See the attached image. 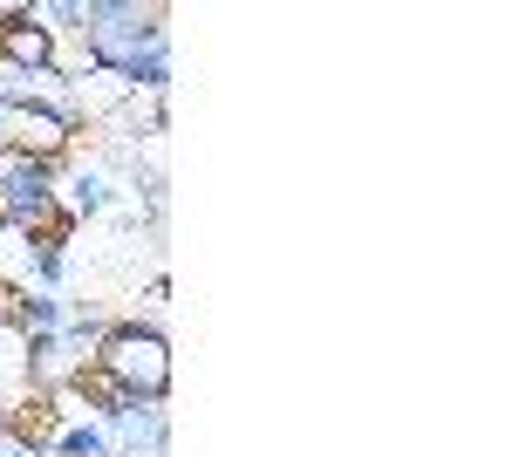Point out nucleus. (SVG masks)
<instances>
[{
  "label": "nucleus",
  "instance_id": "nucleus-3",
  "mask_svg": "<svg viewBox=\"0 0 512 457\" xmlns=\"http://www.w3.org/2000/svg\"><path fill=\"white\" fill-rule=\"evenodd\" d=\"M69 151H76V123L62 110H48V103H0V157L62 171Z\"/></svg>",
  "mask_w": 512,
  "mask_h": 457
},
{
  "label": "nucleus",
  "instance_id": "nucleus-5",
  "mask_svg": "<svg viewBox=\"0 0 512 457\" xmlns=\"http://www.w3.org/2000/svg\"><path fill=\"white\" fill-rule=\"evenodd\" d=\"M0 457H41V444L21 430V423H0Z\"/></svg>",
  "mask_w": 512,
  "mask_h": 457
},
{
  "label": "nucleus",
  "instance_id": "nucleus-1",
  "mask_svg": "<svg viewBox=\"0 0 512 457\" xmlns=\"http://www.w3.org/2000/svg\"><path fill=\"white\" fill-rule=\"evenodd\" d=\"M171 14L144 0H76V28L89 41V69L117 76L130 96H158L171 89Z\"/></svg>",
  "mask_w": 512,
  "mask_h": 457
},
{
  "label": "nucleus",
  "instance_id": "nucleus-2",
  "mask_svg": "<svg viewBox=\"0 0 512 457\" xmlns=\"http://www.w3.org/2000/svg\"><path fill=\"white\" fill-rule=\"evenodd\" d=\"M82 376H96L110 396L164 403L171 396V335L158 321H110L103 342H96V362Z\"/></svg>",
  "mask_w": 512,
  "mask_h": 457
},
{
  "label": "nucleus",
  "instance_id": "nucleus-4",
  "mask_svg": "<svg viewBox=\"0 0 512 457\" xmlns=\"http://www.w3.org/2000/svg\"><path fill=\"white\" fill-rule=\"evenodd\" d=\"M110 205H117L110 164H76L69 178H55V212H69V219H103Z\"/></svg>",
  "mask_w": 512,
  "mask_h": 457
}]
</instances>
